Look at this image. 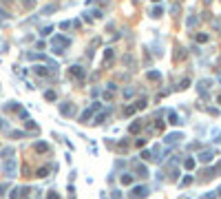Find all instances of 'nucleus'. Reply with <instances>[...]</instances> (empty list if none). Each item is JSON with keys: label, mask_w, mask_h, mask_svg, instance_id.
Masks as SVG:
<instances>
[{"label": "nucleus", "mask_w": 221, "mask_h": 199, "mask_svg": "<svg viewBox=\"0 0 221 199\" xmlns=\"http://www.w3.org/2000/svg\"><path fill=\"white\" fill-rule=\"evenodd\" d=\"M113 199H122V195H119V193L115 190V193H113Z\"/></svg>", "instance_id": "nucleus-31"}, {"label": "nucleus", "mask_w": 221, "mask_h": 199, "mask_svg": "<svg viewBox=\"0 0 221 199\" xmlns=\"http://www.w3.org/2000/svg\"><path fill=\"white\" fill-rule=\"evenodd\" d=\"M215 173H221V162L217 164V168H215Z\"/></svg>", "instance_id": "nucleus-32"}, {"label": "nucleus", "mask_w": 221, "mask_h": 199, "mask_svg": "<svg viewBox=\"0 0 221 199\" xmlns=\"http://www.w3.org/2000/svg\"><path fill=\"white\" fill-rule=\"evenodd\" d=\"M197 40H199V42H208V35H206V33H199Z\"/></svg>", "instance_id": "nucleus-26"}, {"label": "nucleus", "mask_w": 221, "mask_h": 199, "mask_svg": "<svg viewBox=\"0 0 221 199\" xmlns=\"http://www.w3.org/2000/svg\"><path fill=\"white\" fill-rule=\"evenodd\" d=\"M146 195H148V188H146V186H135L133 190H131V197H133V199H144Z\"/></svg>", "instance_id": "nucleus-3"}, {"label": "nucleus", "mask_w": 221, "mask_h": 199, "mask_svg": "<svg viewBox=\"0 0 221 199\" xmlns=\"http://www.w3.org/2000/svg\"><path fill=\"white\" fill-rule=\"evenodd\" d=\"M0 128H7V124H5V120H0Z\"/></svg>", "instance_id": "nucleus-33"}, {"label": "nucleus", "mask_w": 221, "mask_h": 199, "mask_svg": "<svg viewBox=\"0 0 221 199\" xmlns=\"http://www.w3.org/2000/svg\"><path fill=\"white\" fill-rule=\"evenodd\" d=\"M186 24H188V27H195V24H197V18H195V16H190Z\"/></svg>", "instance_id": "nucleus-22"}, {"label": "nucleus", "mask_w": 221, "mask_h": 199, "mask_svg": "<svg viewBox=\"0 0 221 199\" xmlns=\"http://www.w3.org/2000/svg\"><path fill=\"white\" fill-rule=\"evenodd\" d=\"M183 166H186L188 170H190V168H195V159H190V157H188L186 162H183Z\"/></svg>", "instance_id": "nucleus-18"}, {"label": "nucleus", "mask_w": 221, "mask_h": 199, "mask_svg": "<svg viewBox=\"0 0 221 199\" xmlns=\"http://www.w3.org/2000/svg\"><path fill=\"white\" fill-rule=\"evenodd\" d=\"M51 11H55V7H53V5H49V7H44V9H42V13H51Z\"/></svg>", "instance_id": "nucleus-25"}, {"label": "nucleus", "mask_w": 221, "mask_h": 199, "mask_svg": "<svg viewBox=\"0 0 221 199\" xmlns=\"http://www.w3.org/2000/svg\"><path fill=\"white\" fill-rule=\"evenodd\" d=\"M190 87V80H181V84H179V89L183 91V89H188Z\"/></svg>", "instance_id": "nucleus-23"}, {"label": "nucleus", "mask_w": 221, "mask_h": 199, "mask_svg": "<svg viewBox=\"0 0 221 199\" xmlns=\"http://www.w3.org/2000/svg\"><path fill=\"white\" fill-rule=\"evenodd\" d=\"M44 98H47L49 102H53V100L58 98V95H55V91H47V93H44Z\"/></svg>", "instance_id": "nucleus-16"}, {"label": "nucleus", "mask_w": 221, "mask_h": 199, "mask_svg": "<svg viewBox=\"0 0 221 199\" xmlns=\"http://www.w3.org/2000/svg\"><path fill=\"white\" fill-rule=\"evenodd\" d=\"M0 155H2L5 159H9V157L13 155V148H11V146H7V148H2V150H0Z\"/></svg>", "instance_id": "nucleus-12"}, {"label": "nucleus", "mask_w": 221, "mask_h": 199, "mask_svg": "<svg viewBox=\"0 0 221 199\" xmlns=\"http://www.w3.org/2000/svg\"><path fill=\"white\" fill-rule=\"evenodd\" d=\"M2 170H5V175H7V177H16V159H13V157H9L7 162H5V166H2Z\"/></svg>", "instance_id": "nucleus-2"}, {"label": "nucleus", "mask_w": 221, "mask_h": 199, "mask_svg": "<svg viewBox=\"0 0 221 199\" xmlns=\"http://www.w3.org/2000/svg\"><path fill=\"white\" fill-rule=\"evenodd\" d=\"M47 175H49V168H47V166L38 170V177H47Z\"/></svg>", "instance_id": "nucleus-19"}, {"label": "nucleus", "mask_w": 221, "mask_h": 199, "mask_svg": "<svg viewBox=\"0 0 221 199\" xmlns=\"http://www.w3.org/2000/svg\"><path fill=\"white\" fill-rule=\"evenodd\" d=\"M139 128H142V124H139V122H133V124H131V128H128V131H131V133H137Z\"/></svg>", "instance_id": "nucleus-17"}, {"label": "nucleus", "mask_w": 221, "mask_h": 199, "mask_svg": "<svg viewBox=\"0 0 221 199\" xmlns=\"http://www.w3.org/2000/svg\"><path fill=\"white\" fill-rule=\"evenodd\" d=\"M47 199H60V197L55 195V193H49V197H47Z\"/></svg>", "instance_id": "nucleus-30"}, {"label": "nucleus", "mask_w": 221, "mask_h": 199, "mask_svg": "<svg viewBox=\"0 0 221 199\" xmlns=\"http://www.w3.org/2000/svg\"><path fill=\"white\" fill-rule=\"evenodd\" d=\"M51 31H53V27H51V24H49V27H44V29H42V31H40V35H49V33H51Z\"/></svg>", "instance_id": "nucleus-21"}, {"label": "nucleus", "mask_w": 221, "mask_h": 199, "mask_svg": "<svg viewBox=\"0 0 221 199\" xmlns=\"http://www.w3.org/2000/svg\"><path fill=\"white\" fill-rule=\"evenodd\" d=\"M161 13H164V9H161V7H155L153 11H150V16H153V18H159Z\"/></svg>", "instance_id": "nucleus-14"}, {"label": "nucleus", "mask_w": 221, "mask_h": 199, "mask_svg": "<svg viewBox=\"0 0 221 199\" xmlns=\"http://www.w3.org/2000/svg\"><path fill=\"white\" fill-rule=\"evenodd\" d=\"M69 73L73 75V78H78V80H84V75H86V73H84V69H82L80 64H73L71 69H69Z\"/></svg>", "instance_id": "nucleus-4"}, {"label": "nucleus", "mask_w": 221, "mask_h": 199, "mask_svg": "<svg viewBox=\"0 0 221 199\" xmlns=\"http://www.w3.org/2000/svg\"><path fill=\"white\" fill-rule=\"evenodd\" d=\"M153 2H159V0H153Z\"/></svg>", "instance_id": "nucleus-36"}, {"label": "nucleus", "mask_w": 221, "mask_h": 199, "mask_svg": "<svg viewBox=\"0 0 221 199\" xmlns=\"http://www.w3.org/2000/svg\"><path fill=\"white\" fill-rule=\"evenodd\" d=\"M102 120H104V113H100V115L95 117V124H102Z\"/></svg>", "instance_id": "nucleus-28"}, {"label": "nucleus", "mask_w": 221, "mask_h": 199, "mask_svg": "<svg viewBox=\"0 0 221 199\" xmlns=\"http://www.w3.org/2000/svg\"><path fill=\"white\" fill-rule=\"evenodd\" d=\"M60 113H62L64 117H69L71 113H73V104H71V102H62V104H60Z\"/></svg>", "instance_id": "nucleus-6"}, {"label": "nucleus", "mask_w": 221, "mask_h": 199, "mask_svg": "<svg viewBox=\"0 0 221 199\" xmlns=\"http://www.w3.org/2000/svg\"><path fill=\"white\" fill-rule=\"evenodd\" d=\"M113 58V49H106V53H104V60H111Z\"/></svg>", "instance_id": "nucleus-27"}, {"label": "nucleus", "mask_w": 221, "mask_h": 199, "mask_svg": "<svg viewBox=\"0 0 221 199\" xmlns=\"http://www.w3.org/2000/svg\"><path fill=\"white\" fill-rule=\"evenodd\" d=\"M146 106V98H142V100H137V104H135V109H144Z\"/></svg>", "instance_id": "nucleus-20"}, {"label": "nucleus", "mask_w": 221, "mask_h": 199, "mask_svg": "<svg viewBox=\"0 0 221 199\" xmlns=\"http://www.w3.org/2000/svg\"><path fill=\"white\" fill-rule=\"evenodd\" d=\"M190 182H192V177H183V179H181V184H183V186H188Z\"/></svg>", "instance_id": "nucleus-29"}, {"label": "nucleus", "mask_w": 221, "mask_h": 199, "mask_svg": "<svg viewBox=\"0 0 221 199\" xmlns=\"http://www.w3.org/2000/svg\"><path fill=\"white\" fill-rule=\"evenodd\" d=\"M168 120H170V124H175V126H179V124H181V117H179L175 111H170V113H168Z\"/></svg>", "instance_id": "nucleus-8"}, {"label": "nucleus", "mask_w": 221, "mask_h": 199, "mask_svg": "<svg viewBox=\"0 0 221 199\" xmlns=\"http://www.w3.org/2000/svg\"><path fill=\"white\" fill-rule=\"evenodd\" d=\"M33 73H35V75H47L49 69H47V66H33Z\"/></svg>", "instance_id": "nucleus-11"}, {"label": "nucleus", "mask_w": 221, "mask_h": 199, "mask_svg": "<svg viewBox=\"0 0 221 199\" xmlns=\"http://www.w3.org/2000/svg\"><path fill=\"white\" fill-rule=\"evenodd\" d=\"M212 157H215V150H204V153L199 155V162L201 164H210V162H212Z\"/></svg>", "instance_id": "nucleus-5"}, {"label": "nucleus", "mask_w": 221, "mask_h": 199, "mask_svg": "<svg viewBox=\"0 0 221 199\" xmlns=\"http://www.w3.org/2000/svg\"><path fill=\"white\" fill-rule=\"evenodd\" d=\"M47 150H49L47 142H35V153H47Z\"/></svg>", "instance_id": "nucleus-10"}, {"label": "nucleus", "mask_w": 221, "mask_h": 199, "mask_svg": "<svg viewBox=\"0 0 221 199\" xmlns=\"http://www.w3.org/2000/svg\"><path fill=\"white\" fill-rule=\"evenodd\" d=\"M0 195H5V186H0Z\"/></svg>", "instance_id": "nucleus-34"}, {"label": "nucleus", "mask_w": 221, "mask_h": 199, "mask_svg": "<svg viewBox=\"0 0 221 199\" xmlns=\"http://www.w3.org/2000/svg\"><path fill=\"white\" fill-rule=\"evenodd\" d=\"M217 102H219V104H221V95H219V98H217Z\"/></svg>", "instance_id": "nucleus-35"}, {"label": "nucleus", "mask_w": 221, "mask_h": 199, "mask_svg": "<svg viewBox=\"0 0 221 199\" xmlns=\"http://www.w3.org/2000/svg\"><path fill=\"white\" fill-rule=\"evenodd\" d=\"M24 135H27V133H22V131H13L11 133V137H24Z\"/></svg>", "instance_id": "nucleus-24"}, {"label": "nucleus", "mask_w": 221, "mask_h": 199, "mask_svg": "<svg viewBox=\"0 0 221 199\" xmlns=\"http://www.w3.org/2000/svg\"><path fill=\"white\" fill-rule=\"evenodd\" d=\"M146 75H148V80H161V73L159 71H148Z\"/></svg>", "instance_id": "nucleus-13"}, {"label": "nucleus", "mask_w": 221, "mask_h": 199, "mask_svg": "<svg viewBox=\"0 0 221 199\" xmlns=\"http://www.w3.org/2000/svg\"><path fill=\"white\" fill-rule=\"evenodd\" d=\"M71 44L67 35H53V53H64V49Z\"/></svg>", "instance_id": "nucleus-1"}, {"label": "nucleus", "mask_w": 221, "mask_h": 199, "mask_svg": "<svg viewBox=\"0 0 221 199\" xmlns=\"http://www.w3.org/2000/svg\"><path fill=\"white\" fill-rule=\"evenodd\" d=\"M135 173H137V177L146 179V177H148V168H146L144 164H139V166H137V170H135Z\"/></svg>", "instance_id": "nucleus-9"}, {"label": "nucleus", "mask_w": 221, "mask_h": 199, "mask_svg": "<svg viewBox=\"0 0 221 199\" xmlns=\"http://www.w3.org/2000/svg\"><path fill=\"white\" fill-rule=\"evenodd\" d=\"M122 184H124V186H131V184H133V177H131V175H122Z\"/></svg>", "instance_id": "nucleus-15"}, {"label": "nucleus", "mask_w": 221, "mask_h": 199, "mask_svg": "<svg viewBox=\"0 0 221 199\" xmlns=\"http://www.w3.org/2000/svg\"><path fill=\"white\" fill-rule=\"evenodd\" d=\"M179 139H183L181 133H170V135L166 137V144H175V142H179Z\"/></svg>", "instance_id": "nucleus-7"}]
</instances>
